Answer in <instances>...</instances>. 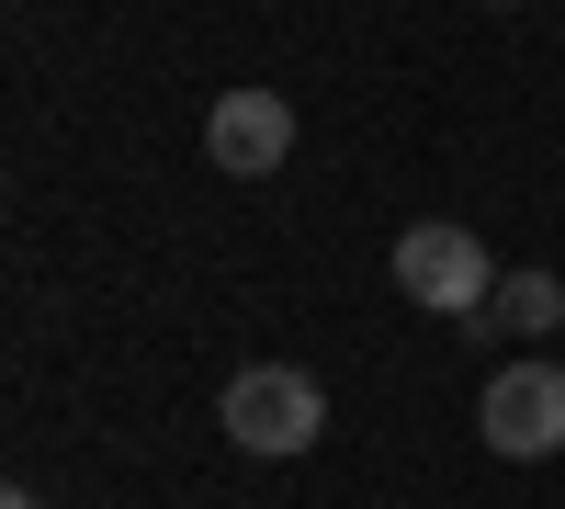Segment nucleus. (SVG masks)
<instances>
[{"instance_id":"3","label":"nucleus","mask_w":565,"mask_h":509,"mask_svg":"<svg viewBox=\"0 0 565 509\" xmlns=\"http://www.w3.org/2000/svg\"><path fill=\"white\" fill-rule=\"evenodd\" d=\"M476 431H487V453H509V465L565 453V362H509L487 385V407H476Z\"/></svg>"},{"instance_id":"4","label":"nucleus","mask_w":565,"mask_h":509,"mask_svg":"<svg viewBox=\"0 0 565 509\" xmlns=\"http://www.w3.org/2000/svg\"><path fill=\"white\" fill-rule=\"evenodd\" d=\"M204 159H215L226 181H271L282 159H295V103H282V91H260V79L215 91V114H204Z\"/></svg>"},{"instance_id":"1","label":"nucleus","mask_w":565,"mask_h":509,"mask_svg":"<svg viewBox=\"0 0 565 509\" xmlns=\"http://www.w3.org/2000/svg\"><path fill=\"white\" fill-rule=\"evenodd\" d=\"M317 431H328V385L295 374V362H249V374L226 385V442L238 453H271L282 465V453H306Z\"/></svg>"},{"instance_id":"5","label":"nucleus","mask_w":565,"mask_h":509,"mask_svg":"<svg viewBox=\"0 0 565 509\" xmlns=\"http://www.w3.org/2000/svg\"><path fill=\"white\" fill-rule=\"evenodd\" d=\"M554 317H565V284H554V272H498V295L476 306V329H509V340H543L554 329Z\"/></svg>"},{"instance_id":"6","label":"nucleus","mask_w":565,"mask_h":509,"mask_svg":"<svg viewBox=\"0 0 565 509\" xmlns=\"http://www.w3.org/2000/svg\"><path fill=\"white\" fill-rule=\"evenodd\" d=\"M0 509H45V498H34V487H12V498H0Z\"/></svg>"},{"instance_id":"2","label":"nucleus","mask_w":565,"mask_h":509,"mask_svg":"<svg viewBox=\"0 0 565 509\" xmlns=\"http://www.w3.org/2000/svg\"><path fill=\"white\" fill-rule=\"evenodd\" d=\"M396 295L407 306H430V317H476L487 295H498V261H487V238L476 226H407L396 238Z\"/></svg>"}]
</instances>
